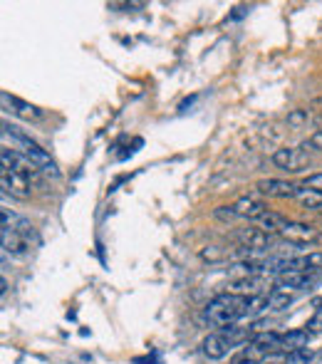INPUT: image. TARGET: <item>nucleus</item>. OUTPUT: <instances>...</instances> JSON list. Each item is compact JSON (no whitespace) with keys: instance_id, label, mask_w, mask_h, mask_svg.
I'll return each instance as SVG.
<instances>
[{"instance_id":"1","label":"nucleus","mask_w":322,"mask_h":364,"mask_svg":"<svg viewBox=\"0 0 322 364\" xmlns=\"http://www.w3.org/2000/svg\"><path fill=\"white\" fill-rule=\"evenodd\" d=\"M268 308V295H231V293H221L206 305L203 310V317L211 327H228V324H236L241 317L253 315L258 310Z\"/></svg>"},{"instance_id":"2","label":"nucleus","mask_w":322,"mask_h":364,"mask_svg":"<svg viewBox=\"0 0 322 364\" xmlns=\"http://www.w3.org/2000/svg\"><path fill=\"white\" fill-rule=\"evenodd\" d=\"M253 337V327H238V324H228V327L216 329L213 334H208L203 339V354L208 359H223L233 347L248 344Z\"/></svg>"},{"instance_id":"3","label":"nucleus","mask_w":322,"mask_h":364,"mask_svg":"<svg viewBox=\"0 0 322 364\" xmlns=\"http://www.w3.org/2000/svg\"><path fill=\"white\" fill-rule=\"evenodd\" d=\"M0 162H3V169L20 174V176H25L30 183L37 181V174H40V171H37V166L23 152H16V149L3 147V149H0Z\"/></svg>"},{"instance_id":"4","label":"nucleus","mask_w":322,"mask_h":364,"mask_svg":"<svg viewBox=\"0 0 322 364\" xmlns=\"http://www.w3.org/2000/svg\"><path fill=\"white\" fill-rule=\"evenodd\" d=\"M20 147H23V154H25V157L37 166V171L47 174V176H52V178L60 176V171H57V164L50 159V154H47L42 147H37V144L32 142V139H28V142L20 144Z\"/></svg>"},{"instance_id":"5","label":"nucleus","mask_w":322,"mask_h":364,"mask_svg":"<svg viewBox=\"0 0 322 364\" xmlns=\"http://www.w3.org/2000/svg\"><path fill=\"white\" fill-rule=\"evenodd\" d=\"M0 102H3V109L11 111V114L20 116V119H42V111L35 104L20 99V97L11 95V92H0Z\"/></svg>"},{"instance_id":"6","label":"nucleus","mask_w":322,"mask_h":364,"mask_svg":"<svg viewBox=\"0 0 322 364\" xmlns=\"http://www.w3.org/2000/svg\"><path fill=\"white\" fill-rule=\"evenodd\" d=\"M0 186H3V193H11L13 198H30V181H28L25 176H20V174L16 171H8V169H3L0 171Z\"/></svg>"},{"instance_id":"7","label":"nucleus","mask_w":322,"mask_h":364,"mask_svg":"<svg viewBox=\"0 0 322 364\" xmlns=\"http://www.w3.org/2000/svg\"><path fill=\"white\" fill-rule=\"evenodd\" d=\"M0 241H3V253L11 255H25L30 248V238L16 228H0Z\"/></svg>"},{"instance_id":"8","label":"nucleus","mask_w":322,"mask_h":364,"mask_svg":"<svg viewBox=\"0 0 322 364\" xmlns=\"http://www.w3.org/2000/svg\"><path fill=\"white\" fill-rule=\"evenodd\" d=\"M317 273H305V270H282L275 278L278 290H302L310 283H315Z\"/></svg>"},{"instance_id":"9","label":"nucleus","mask_w":322,"mask_h":364,"mask_svg":"<svg viewBox=\"0 0 322 364\" xmlns=\"http://www.w3.org/2000/svg\"><path fill=\"white\" fill-rule=\"evenodd\" d=\"M258 191L266 193L273 198H295L300 188L290 181H282V178H266V181H258Z\"/></svg>"},{"instance_id":"10","label":"nucleus","mask_w":322,"mask_h":364,"mask_svg":"<svg viewBox=\"0 0 322 364\" xmlns=\"http://www.w3.org/2000/svg\"><path fill=\"white\" fill-rule=\"evenodd\" d=\"M280 236L285 238L290 245H305V243L315 241L317 238V231L307 223H285V228L280 231Z\"/></svg>"},{"instance_id":"11","label":"nucleus","mask_w":322,"mask_h":364,"mask_svg":"<svg viewBox=\"0 0 322 364\" xmlns=\"http://www.w3.org/2000/svg\"><path fill=\"white\" fill-rule=\"evenodd\" d=\"M233 216L236 218H248V221H258V218L263 216V213L268 211V206L263 201H258L256 196H246L241 198V201H236L231 206Z\"/></svg>"},{"instance_id":"12","label":"nucleus","mask_w":322,"mask_h":364,"mask_svg":"<svg viewBox=\"0 0 322 364\" xmlns=\"http://www.w3.org/2000/svg\"><path fill=\"white\" fill-rule=\"evenodd\" d=\"M268 357H270V352H268L266 347H261V344H256L251 339L248 344H243V349L236 354V357L231 359V364H266Z\"/></svg>"},{"instance_id":"13","label":"nucleus","mask_w":322,"mask_h":364,"mask_svg":"<svg viewBox=\"0 0 322 364\" xmlns=\"http://www.w3.org/2000/svg\"><path fill=\"white\" fill-rule=\"evenodd\" d=\"M300 162L302 157L297 149H278V152L273 154V164H275L278 169H285V171H297Z\"/></svg>"},{"instance_id":"14","label":"nucleus","mask_w":322,"mask_h":364,"mask_svg":"<svg viewBox=\"0 0 322 364\" xmlns=\"http://www.w3.org/2000/svg\"><path fill=\"white\" fill-rule=\"evenodd\" d=\"M268 233H263L261 228H248V231L238 233V241L243 243V248L248 250H263L268 245Z\"/></svg>"},{"instance_id":"15","label":"nucleus","mask_w":322,"mask_h":364,"mask_svg":"<svg viewBox=\"0 0 322 364\" xmlns=\"http://www.w3.org/2000/svg\"><path fill=\"white\" fill-rule=\"evenodd\" d=\"M307 339H310V332H307V329H290V332L282 334L280 349L290 354V352H295V349L307 347Z\"/></svg>"},{"instance_id":"16","label":"nucleus","mask_w":322,"mask_h":364,"mask_svg":"<svg viewBox=\"0 0 322 364\" xmlns=\"http://www.w3.org/2000/svg\"><path fill=\"white\" fill-rule=\"evenodd\" d=\"M285 216H280V213H275V211H266L261 218H258V226H261V231L263 233H280L282 228H285Z\"/></svg>"},{"instance_id":"17","label":"nucleus","mask_w":322,"mask_h":364,"mask_svg":"<svg viewBox=\"0 0 322 364\" xmlns=\"http://www.w3.org/2000/svg\"><path fill=\"white\" fill-rule=\"evenodd\" d=\"M292 303H295V295L287 293V290H273V293L268 295V310H275V313L287 310Z\"/></svg>"},{"instance_id":"18","label":"nucleus","mask_w":322,"mask_h":364,"mask_svg":"<svg viewBox=\"0 0 322 364\" xmlns=\"http://www.w3.org/2000/svg\"><path fill=\"white\" fill-rule=\"evenodd\" d=\"M295 198H297V201H300L305 208H312V211H322V193L312 191V188H300Z\"/></svg>"},{"instance_id":"19","label":"nucleus","mask_w":322,"mask_h":364,"mask_svg":"<svg viewBox=\"0 0 322 364\" xmlns=\"http://www.w3.org/2000/svg\"><path fill=\"white\" fill-rule=\"evenodd\" d=\"M307 119H310V116H307L305 109H292L290 114H287V124L295 129H300L302 124H307Z\"/></svg>"},{"instance_id":"20","label":"nucleus","mask_w":322,"mask_h":364,"mask_svg":"<svg viewBox=\"0 0 322 364\" xmlns=\"http://www.w3.org/2000/svg\"><path fill=\"white\" fill-rule=\"evenodd\" d=\"M302 188H312V191L322 193V174H312L302 181Z\"/></svg>"},{"instance_id":"21","label":"nucleus","mask_w":322,"mask_h":364,"mask_svg":"<svg viewBox=\"0 0 322 364\" xmlns=\"http://www.w3.org/2000/svg\"><path fill=\"white\" fill-rule=\"evenodd\" d=\"M307 147H312V149H322V129H317V132L310 137V142L302 144V149H307Z\"/></svg>"},{"instance_id":"22","label":"nucleus","mask_w":322,"mask_h":364,"mask_svg":"<svg viewBox=\"0 0 322 364\" xmlns=\"http://www.w3.org/2000/svg\"><path fill=\"white\" fill-rule=\"evenodd\" d=\"M285 357H287V352H275L268 357L266 364H285Z\"/></svg>"},{"instance_id":"23","label":"nucleus","mask_w":322,"mask_h":364,"mask_svg":"<svg viewBox=\"0 0 322 364\" xmlns=\"http://www.w3.org/2000/svg\"><path fill=\"white\" fill-rule=\"evenodd\" d=\"M246 16V8H236V13L231 16V20H238V18H243Z\"/></svg>"},{"instance_id":"24","label":"nucleus","mask_w":322,"mask_h":364,"mask_svg":"<svg viewBox=\"0 0 322 364\" xmlns=\"http://www.w3.org/2000/svg\"><path fill=\"white\" fill-rule=\"evenodd\" d=\"M0 293H3V295H6V293H8V280H6V278L0 280Z\"/></svg>"}]
</instances>
